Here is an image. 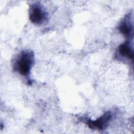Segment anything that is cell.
<instances>
[{"label":"cell","instance_id":"3957f363","mask_svg":"<svg viewBox=\"0 0 134 134\" xmlns=\"http://www.w3.org/2000/svg\"><path fill=\"white\" fill-rule=\"evenodd\" d=\"M111 119V112L110 111H107L96 119L91 120L86 119L84 120V122L91 129L103 130L108 127Z\"/></svg>","mask_w":134,"mask_h":134},{"label":"cell","instance_id":"7a4b0ae2","mask_svg":"<svg viewBox=\"0 0 134 134\" xmlns=\"http://www.w3.org/2000/svg\"><path fill=\"white\" fill-rule=\"evenodd\" d=\"M29 18L32 24L36 25H41L47 21L48 14L40 4L35 3L30 6Z\"/></svg>","mask_w":134,"mask_h":134},{"label":"cell","instance_id":"6da1fadb","mask_svg":"<svg viewBox=\"0 0 134 134\" xmlns=\"http://www.w3.org/2000/svg\"><path fill=\"white\" fill-rule=\"evenodd\" d=\"M35 63V55L32 50H25L21 51L15 59L13 63V70L20 75L29 79L31 69Z\"/></svg>","mask_w":134,"mask_h":134},{"label":"cell","instance_id":"5b68a950","mask_svg":"<svg viewBox=\"0 0 134 134\" xmlns=\"http://www.w3.org/2000/svg\"><path fill=\"white\" fill-rule=\"evenodd\" d=\"M118 52L122 57L132 60L133 59V49L129 40H126L120 44L118 48Z\"/></svg>","mask_w":134,"mask_h":134},{"label":"cell","instance_id":"277c9868","mask_svg":"<svg viewBox=\"0 0 134 134\" xmlns=\"http://www.w3.org/2000/svg\"><path fill=\"white\" fill-rule=\"evenodd\" d=\"M119 32L127 38L133 37V23L130 14H127L121 21L118 27Z\"/></svg>","mask_w":134,"mask_h":134}]
</instances>
